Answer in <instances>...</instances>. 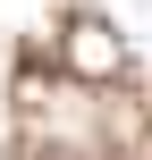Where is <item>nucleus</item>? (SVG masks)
I'll return each instance as SVG.
<instances>
[{
	"label": "nucleus",
	"instance_id": "obj_1",
	"mask_svg": "<svg viewBox=\"0 0 152 160\" xmlns=\"http://www.w3.org/2000/svg\"><path fill=\"white\" fill-rule=\"evenodd\" d=\"M68 68H85V76H118V42H110V25H76L68 34Z\"/></svg>",
	"mask_w": 152,
	"mask_h": 160
}]
</instances>
